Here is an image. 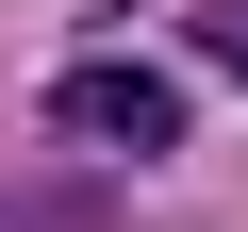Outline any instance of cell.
Returning <instances> with one entry per match:
<instances>
[{
    "label": "cell",
    "instance_id": "6da1fadb",
    "mask_svg": "<svg viewBox=\"0 0 248 232\" xmlns=\"http://www.w3.org/2000/svg\"><path fill=\"white\" fill-rule=\"evenodd\" d=\"M50 133L99 149V166H149V149H182V83L133 66V50H83V66L50 83Z\"/></svg>",
    "mask_w": 248,
    "mask_h": 232
},
{
    "label": "cell",
    "instance_id": "7a4b0ae2",
    "mask_svg": "<svg viewBox=\"0 0 248 232\" xmlns=\"http://www.w3.org/2000/svg\"><path fill=\"white\" fill-rule=\"evenodd\" d=\"M199 50H215V66L248 83V0H215V17H199Z\"/></svg>",
    "mask_w": 248,
    "mask_h": 232
}]
</instances>
